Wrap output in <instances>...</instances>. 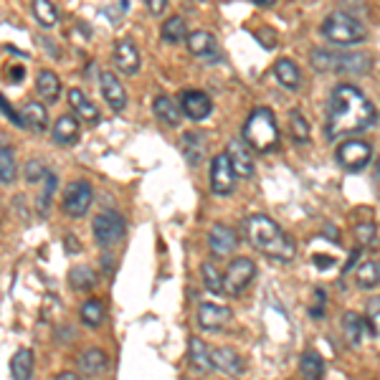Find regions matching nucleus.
<instances>
[{
	"label": "nucleus",
	"mask_w": 380,
	"mask_h": 380,
	"mask_svg": "<svg viewBox=\"0 0 380 380\" xmlns=\"http://www.w3.org/2000/svg\"><path fill=\"white\" fill-rule=\"evenodd\" d=\"M375 125V107L368 97L352 84H340L329 94L327 104V134L329 142H337L350 134L368 132Z\"/></svg>",
	"instance_id": "f257e3e1"
},
{
	"label": "nucleus",
	"mask_w": 380,
	"mask_h": 380,
	"mask_svg": "<svg viewBox=\"0 0 380 380\" xmlns=\"http://www.w3.org/2000/svg\"><path fill=\"white\" fill-rule=\"evenodd\" d=\"M246 236H248V243H251L256 251H261L264 256H269V259H274V261L287 264V261H292L294 256H297V243H294L282 231V226H279L277 221H271L269 216H261V213L251 216V218L246 221Z\"/></svg>",
	"instance_id": "f03ea898"
},
{
	"label": "nucleus",
	"mask_w": 380,
	"mask_h": 380,
	"mask_svg": "<svg viewBox=\"0 0 380 380\" xmlns=\"http://www.w3.org/2000/svg\"><path fill=\"white\" fill-rule=\"evenodd\" d=\"M243 142L256 152H274L279 147V127L274 112L256 107L243 125Z\"/></svg>",
	"instance_id": "7ed1b4c3"
},
{
	"label": "nucleus",
	"mask_w": 380,
	"mask_h": 380,
	"mask_svg": "<svg viewBox=\"0 0 380 380\" xmlns=\"http://www.w3.org/2000/svg\"><path fill=\"white\" fill-rule=\"evenodd\" d=\"M310 61L317 71H334V74H365L373 66L368 53H334L329 48H315Z\"/></svg>",
	"instance_id": "20e7f679"
},
{
	"label": "nucleus",
	"mask_w": 380,
	"mask_h": 380,
	"mask_svg": "<svg viewBox=\"0 0 380 380\" xmlns=\"http://www.w3.org/2000/svg\"><path fill=\"white\" fill-rule=\"evenodd\" d=\"M322 36L327 41H332V43H337V46H355V43H363L368 38V28L350 13L334 11L324 18Z\"/></svg>",
	"instance_id": "39448f33"
},
{
	"label": "nucleus",
	"mask_w": 380,
	"mask_h": 380,
	"mask_svg": "<svg viewBox=\"0 0 380 380\" xmlns=\"http://www.w3.org/2000/svg\"><path fill=\"white\" fill-rule=\"evenodd\" d=\"M92 231H94V241L102 248H110L125 238L127 223H125V218H122V213H117V211H102V213L94 218Z\"/></svg>",
	"instance_id": "423d86ee"
},
{
	"label": "nucleus",
	"mask_w": 380,
	"mask_h": 380,
	"mask_svg": "<svg viewBox=\"0 0 380 380\" xmlns=\"http://www.w3.org/2000/svg\"><path fill=\"white\" fill-rule=\"evenodd\" d=\"M253 277H256V264H253L251 259H246V256L233 259L223 274V294H228V297H241L243 289L253 282Z\"/></svg>",
	"instance_id": "0eeeda50"
},
{
	"label": "nucleus",
	"mask_w": 380,
	"mask_h": 380,
	"mask_svg": "<svg viewBox=\"0 0 380 380\" xmlns=\"http://www.w3.org/2000/svg\"><path fill=\"white\" fill-rule=\"evenodd\" d=\"M94 201V190L87 180H74V183L66 185V193H63V213L69 218H81L87 216V211L92 208Z\"/></svg>",
	"instance_id": "6e6552de"
},
{
	"label": "nucleus",
	"mask_w": 380,
	"mask_h": 380,
	"mask_svg": "<svg viewBox=\"0 0 380 380\" xmlns=\"http://www.w3.org/2000/svg\"><path fill=\"white\" fill-rule=\"evenodd\" d=\"M370 160H373V147L368 142H363V139H345L337 147V162L350 173L365 170L370 165Z\"/></svg>",
	"instance_id": "1a4fd4ad"
},
{
	"label": "nucleus",
	"mask_w": 380,
	"mask_h": 380,
	"mask_svg": "<svg viewBox=\"0 0 380 380\" xmlns=\"http://www.w3.org/2000/svg\"><path fill=\"white\" fill-rule=\"evenodd\" d=\"M233 188H236V173H233L228 155L221 152L211 160V190L216 196H231Z\"/></svg>",
	"instance_id": "9d476101"
},
{
	"label": "nucleus",
	"mask_w": 380,
	"mask_h": 380,
	"mask_svg": "<svg viewBox=\"0 0 380 380\" xmlns=\"http://www.w3.org/2000/svg\"><path fill=\"white\" fill-rule=\"evenodd\" d=\"M180 112H183L188 120L201 122V120H206V117H211L213 102H211V97H208L206 92H201V89H188V92H183V97H180Z\"/></svg>",
	"instance_id": "9b49d317"
},
{
	"label": "nucleus",
	"mask_w": 380,
	"mask_h": 380,
	"mask_svg": "<svg viewBox=\"0 0 380 380\" xmlns=\"http://www.w3.org/2000/svg\"><path fill=\"white\" fill-rule=\"evenodd\" d=\"M231 322V310L218 302H203L198 307V324L206 332H221Z\"/></svg>",
	"instance_id": "f8f14e48"
},
{
	"label": "nucleus",
	"mask_w": 380,
	"mask_h": 380,
	"mask_svg": "<svg viewBox=\"0 0 380 380\" xmlns=\"http://www.w3.org/2000/svg\"><path fill=\"white\" fill-rule=\"evenodd\" d=\"M99 87H102V97L104 102L110 104L115 112H125L127 110V92L122 87V81L117 79L112 71H102L99 74Z\"/></svg>",
	"instance_id": "ddd939ff"
},
{
	"label": "nucleus",
	"mask_w": 380,
	"mask_h": 380,
	"mask_svg": "<svg viewBox=\"0 0 380 380\" xmlns=\"http://www.w3.org/2000/svg\"><path fill=\"white\" fill-rule=\"evenodd\" d=\"M115 63H117V69H122L125 74H130V76H134L139 71V66H142V58H139V51H137V46H134L132 38L117 41Z\"/></svg>",
	"instance_id": "4468645a"
},
{
	"label": "nucleus",
	"mask_w": 380,
	"mask_h": 380,
	"mask_svg": "<svg viewBox=\"0 0 380 380\" xmlns=\"http://www.w3.org/2000/svg\"><path fill=\"white\" fill-rule=\"evenodd\" d=\"M211 360H213V370L223 375H231V378H238L243 375L246 365H243L241 355L236 350H231V347H218V350H211Z\"/></svg>",
	"instance_id": "2eb2a0df"
},
{
	"label": "nucleus",
	"mask_w": 380,
	"mask_h": 380,
	"mask_svg": "<svg viewBox=\"0 0 380 380\" xmlns=\"http://www.w3.org/2000/svg\"><path fill=\"white\" fill-rule=\"evenodd\" d=\"M228 160L233 165V173L236 178H251L253 175V160H251V152H248V144L243 139H231L228 142Z\"/></svg>",
	"instance_id": "dca6fc26"
},
{
	"label": "nucleus",
	"mask_w": 380,
	"mask_h": 380,
	"mask_svg": "<svg viewBox=\"0 0 380 380\" xmlns=\"http://www.w3.org/2000/svg\"><path fill=\"white\" fill-rule=\"evenodd\" d=\"M208 246H211L213 256H226V253H231L238 246L236 231L223 223H216L213 228H211V236H208Z\"/></svg>",
	"instance_id": "f3484780"
},
{
	"label": "nucleus",
	"mask_w": 380,
	"mask_h": 380,
	"mask_svg": "<svg viewBox=\"0 0 380 380\" xmlns=\"http://www.w3.org/2000/svg\"><path fill=\"white\" fill-rule=\"evenodd\" d=\"M185 41H188V51L193 56H201V58L218 56V41H216L213 33H208V31H193V33L185 36Z\"/></svg>",
	"instance_id": "a211bd4d"
},
{
	"label": "nucleus",
	"mask_w": 380,
	"mask_h": 380,
	"mask_svg": "<svg viewBox=\"0 0 380 380\" xmlns=\"http://www.w3.org/2000/svg\"><path fill=\"white\" fill-rule=\"evenodd\" d=\"M48 127V110L41 102H26L21 110V130H31V132H43Z\"/></svg>",
	"instance_id": "6ab92c4d"
},
{
	"label": "nucleus",
	"mask_w": 380,
	"mask_h": 380,
	"mask_svg": "<svg viewBox=\"0 0 380 380\" xmlns=\"http://www.w3.org/2000/svg\"><path fill=\"white\" fill-rule=\"evenodd\" d=\"M79 370L84 375H89V378H97V375H102L104 370L110 368V357H107V352L99 350V347H89V350H84L79 355Z\"/></svg>",
	"instance_id": "aec40b11"
},
{
	"label": "nucleus",
	"mask_w": 380,
	"mask_h": 380,
	"mask_svg": "<svg viewBox=\"0 0 380 380\" xmlns=\"http://www.w3.org/2000/svg\"><path fill=\"white\" fill-rule=\"evenodd\" d=\"M36 94H38V99L43 104L58 102V97H61V81H58V76L46 69L41 71V74L36 76Z\"/></svg>",
	"instance_id": "412c9836"
},
{
	"label": "nucleus",
	"mask_w": 380,
	"mask_h": 380,
	"mask_svg": "<svg viewBox=\"0 0 380 380\" xmlns=\"http://www.w3.org/2000/svg\"><path fill=\"white\" fill-rule=\"evenodd\" d=\"M69 104H71V110H74L81 120L87 122V125H97L99 122L97 104H94L87 94L81 92V89H69Z\"/></svg>",
	"instance_id": "4be33fe9"
},
{
	"label": "nucleus",
	"mask_w": 380,
	"mask_h": 380,
	"mask_svg": "<svg viewBox=\"0 0 380 380\" xmlns=\"http://www.w3.org/2000/svg\"><path fill=\"white\" fill-rule=\"evenodd\" d=\"M274 76H277L279 84H282L284 89H289V92H297L302 84L300 66H297L292 58H279V61L274 63Z\"/></svg>",
	"instance_id": "5701e85b"
},
{
	"label": "nucleus",
	"mask_w": 380,
	"mask_h": 380,
	"mask_svg": "<svg viewBox=\"0 0 380 380\" xmlns=\"http://www.w3.org/2000/svg\"><path fill=\"white\" fill-rule=\"evenodd\" d=\"M188 360L196 373H211L213 370V360H211V347L201 340V337H190Z\"/></svg>",
	"instance_id": "b1692460"
},
{
	"label": "nucleus",
	"mask_w": 380,
	"mask_h": 380,
	"mask_svg": "<svg viewBox=\"0 0 380 380\" xmlns=\"http://www.w3.org/2000/svg\"><path fill=\"white\" fill-rule=\"evenodd\" d=\"M51 134H53V142L74 144L76 139H79V122H76L74 117H69V115L58 117L56 125H53V130H51Z\"/></svg>",
	"instance_id": "393cba45"
},
{
	"label": "nucleus",
	"mask_w": 380,
	"mask_h": 380,
	"mask_svg": "<svg viewBox=\"0 0 380 380\" xmlns=\"http://www.w3.org/2000/svg\"><path fill=\"white\" fill-rule=\"evenodd\" d=\"M342 329H345V337L350 345H360L363 342V337L368 334V324H365V320L360 315H355V312H345V317H342Z\"/></svg>",
	"instance_id": "a878e982"
},
{
	"label": "nucleus",
	"mask_w": 380,
	"mask_h": 380,
	"mask_svg": "<svg viewBox=\"0 0 380 380\" xmlns=\"http://www.w3.org/2000/svg\"><path fill=\"white\" fill-rule=\"evenodd\" d=\"M33 350H18L11 357V375L13 380H31L33 378Z\"/></svg>",
	"instance_id": "bb28decb"
},
{
	"label": "nucleus",
	"mask_w": 380,
	"mask_h": 380,
	"mask_svg": "<svg viewBox=\"0 0 380 380\" xmlns=\"http://www.w3.org/2000/svg\"><path fill=\"white\" fill-rule=\"evenodd\" d=\"M300 368L307 380H322L324 378V360L317 350H307L300 360Z\"/></svg>",
	"instance_id": "cd10ccee"
},
{
	"label": "nucleus",
	"mask_w": 380,
	"mask_h": 380,
	"mask_svg": "<svg viewBox=\"0 0 380 380\" xmlns=\"http://www.w3.org/2000/svg\"><path fill=\"white\" fill-rule=\"evenodd\" d=\"M152 110H155V115L160 117L165 125H178L180 117H183V112H180V107L173 102L170 97H157L155 104H152Z\"/></svg>",
	"instance_id": "c85d7f7f"
},
{
	"label": "nucleus",
	"mask_w": 380,
	"mask_h": 380,
	"mask_svg": "<svg viewBox=\"0 0 380 380\" xmlns=\"http://www.w3.org/2000/svg\"><path fill=\"white\" fill-rule=\"evenodd\" d=\"M31 6H33V16L43 28H53L58 23V11L53 6L51 0H31Z\"/></svg>",
	"instance_id": "c756f323"
},
{
	"label": "nucleus",
	"mask_w": 380,
	"mask_h": 380,
	"mask_svg": "<svg viewBox=\"0 0 380 380\" xmlns=\"http://www.w3.org/2000/svg\"><path fill=\"white\" fill-rule=\"evenodd\" d=\"M69 284L74 292H92L94 284H97V277L89 266H74L69 271Z\"/></svg>",
	"instance_id": "7c9ffc66"
},
{
	"label": "nucleus",
	"mask_w": 380,
	"mask_h": 380,
	"mask_svg": "<svg viewBox=\"0 0 380 380\" xmlns=\"http://www.w3.org/2000/svg\"><path fill=\"white\" fill-rule=\"evenodd\" d=\"M185 36H188V26H185L183 16L167 18L162 23V41H167V43H180V41H185Z\"/></svg>",
	"instance_id": "2f4dec72"
},
{
	"label": "nucleus",
	"mask_w": 380,
	"mask_h": 380,
	"mask_svg": "<svg viewBox=\"0 0 380 380\" xmlns=\"http://www.w3.org/2000/svg\"><path fill=\"white\" fill-rule=\"evenodd\" d=\"M355 277H357V287L375 289L380 282V264L375 259L365 261V264H360V269L355 271Z\"/></svg>",
	"instance_id": "473e14b6"
},
{
	"label": "nucleus",
	"mask_w": 380,
	"mask_h": 380,
	"mask_svg": "<svg viewBox=\"0 0 380 380\" xmlns=\"http://www.w3.org/2000/svg\"><path fill=\"white\" fill-rule=\"evenodd\" d=\"M104 317H107V310H104V305L99 300H87L81 305V320L89 327H99L104 322Z\"/></svg>",
	"instance_id": "72a5a7b5"
},
{
	"label": "nucleus",
	"mask_w": 380,
	"mask_h": 380,
	"mask_svg": "<svg viewBox=\"0 0 380 380\" xmlns=\"http://www.w3.org/2000/svg\"><path fill=\"white\" fill-rule=\"evenodd\" d=\"M289 130H292V137L297 142H310V122L302 117V112L294 110L289 115Z\"/></svg>",
	"instance_id": "f704fd0d"
},
{
	"label": "nucleus",
	"mask_w": 380,
	"mask_h": 380,
	"mask_svg": "<svg viewBox=\"0 0 380 380\" xmlns=\"http://www.w3.org/2000/svg\"><path fill=\"white\" fill-rule=\"evenodd\" d=\"M18 175L16 160H13V152L8 147H0V183H13Z\"/></svg>",
	"instance_id": "c9c22d12"
},
{
	"label": "nucleus",
	"mask_w": 380,
	"mask_h": 380,
	"mask_svg": "<svg viewBox=\"0 0 380 380\" xmlns=\"http://www.w3.org/2000/svg\"><path fill=\"white\" fill-rule=\"evenodd\" d=\"M203 284L208 287V292L223 294V277L213 264H203Z\"/></svg>",
	"instance_id": "e433bc0d"
},
{
	"label": "nucleus",
	"mask_w": 380,
	"mask_h": 380,
	"mask_svg": "<svg viewBox=\"0 0 380 380\" xmlns=\"http://www.w3.org/2000/svg\"><path fill=\"white\" fill-rule=\"evenodd\" d=\"M355 238L363 248L375 246V241H378V226L375 223H357L355 226Z\"/></svg>",
	"instance_id": "4c0bfd02"
},
{
	"label": "nucleus",
	"mask_w": 380,
	"mask_h": 380,
	"mask_svg": "<svg viewBox=\"0 0 380 380\" xmlns=\"http://www.w3.org/2000/svg\"><path fill=\"white\" fill-rule=\"evenodd\" d=\"M41 178H48V167L41 160L26 162V180H28V183H36V180H41Z\"/></svg>",
	"instance_id": "58836bf2"
},
{
	"label": "nucleus",
	"mask_w": 380,
	"mask_h": 380,
	"mask_svg": "<svg viewBox=\"0 0 380 380\" xmlns=\"http://www.w3.org/2000/svg\"><path fill=\"white\" fill-rule=\"evenodd\" d=\"M378 310H380V300L378 297H373V300H370V305H368V334L370 337H378Z\"/></svg>",
	"instance_id": "ea45409f"
},
{
	"label": "nucleus",
	"mask_w": 380,
	"mask_h": 380,
	"mask_svg": "<svg viewBox=\"0 0 380 380\" xmlns=\"http://www.w3.org/2000/svg\"><path fill=\"white\" fill-rule=\"evenodd\" d=\"M0 112H3V115H6L8 120H11L16 127H21V115H18V112L13 110V107H11V102H8V99L3 97V94H0Z\"/></svg>",
	"instance_id": "a19ab883"
},
{
	"label": "nucleus",
	"mask_w": 380,
	"mask_h": 380,
	"mask_svg": "<svg viewBox=\"0 0 380 380\" xmlns=\"http://www.w3.org/2000/svg\"><path fill=\"white\" fill-rule=\"evenodd\" d=\"M144 3H147V8H150L152 16H162L165 8H167V0H144Z\"/></svg>",
	"instance_id": "79ce46f5"
},
{
	"label": "nucleus",
	"mask_w": 380,
	"mask_h": 380,
	"mask_svg": "<svg viewBox=\"0 0 380 380\" xmlns=\"http://www.w3.org/2000/svg\"><path fill=\"white\" fill-rule=\"evenodd\" d=\"M23 74H26V69H21V66H11V81H21Z\"/></svg>",
	"instance_id": "37998d69"
},
{
	"label": "nucleus",
	"mask_w": 380,
	"mask_h": 380,
	"mask_svg": "<svg viewBox=\"0 0 380 380\" xmlns=\"http://www.w3.org/2000/svg\"><path fill=\"white\" fill-rule=\"evenodd\" d=\"M53 380H81V378H79L76 373H69V370H63V373H58Z\"/></svg>",
	"instance_id": "c03bdc74"
},
{
	"label": "nucleus",
	"mask_w": 380,
	"mask_h": 380,
	"mask_svg": "<svg viewBox=\"0 0 380 380\" xmlns=\"http://www.w3.org/2000/svg\"><path fill=\"white\" fill-rule=\"evenodd\" d=\"M277 3V0H256V6H261V8H271Z\"/></svg>",
	"instance_id": "a18cd8bd"
}]
</instances>
